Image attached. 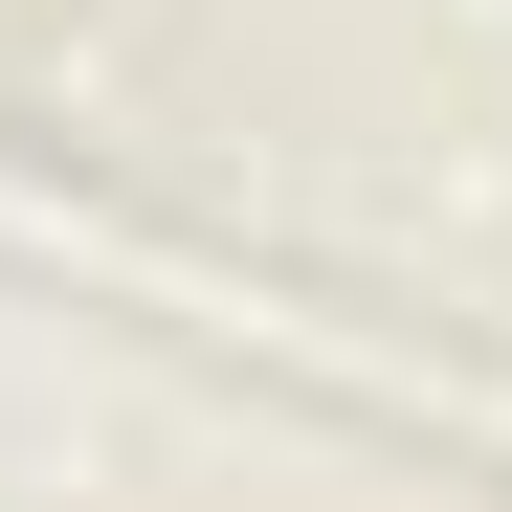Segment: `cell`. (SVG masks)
<instances>
[{"label": "cell", "mask_w": 512, "mask_h": 512, "mask_svg": "<svg viewBox=\"0 0 512 512\" xmlns=\"http://www.w3.org/2000/svg\"><path fill=\"white\" fill-rule=\"evenodd\" d=\"M0 245H23V268H112V290H156L179 334H245V357H290L312 401H357V423H446V446H512V401H468L446 357H379V334H334L312 290H268V268H201V245H156V223L67 201V179H0Z\"/></svg>", "instance_id": "cell-1"}]
</instances>
